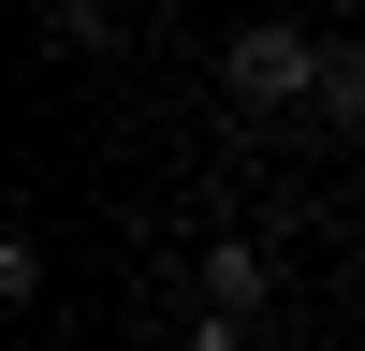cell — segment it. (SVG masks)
Wrapping results in <instances>:
<instances>
[{"label":"cell","instance_id":"cell-1","mask_svg":"<svg viewBox=\"0 0 365 351\" xmlns=\"http://www.w3.org/2000/svg\"><path fill=\"white\" fill-rule=\"evenodd\" d=\"M220 73L234 103H336V44H307V29H234Z\"/></svg>","mask_w":365,"mask_h":351},{"label":"cell","instance_id":"cell-5","mask_svg":"<svg viewBox=\"0 0 365 351\" xmlns=\"http://www.w3.org/2000/svg\"><path fill=\"white\" fill-rule=\"evenodd\" d=\"M336 117H365V58H336Z\"/></svg>","mask_w":365,"mask_h":351},{"label":"cell","instance_id":"cell-3","mask_svg":"<svg viewBox=\"0 0 365 351\" xmlns=\"http://www.w3.org/2000/svg\"><path fill=\"white\" fill-rule=\"evenodd\" d=\"M44 44H58V58H103L117 15H103V0H44Z\"/></svg>","mask_w":365,"mask_h":351},{"label":"cell","instance_id":"cell-2","mask_svg":"<svg viewBox=\"0 0 365 351\" xmlns=\"http://www.w3.org/2000/svg\"><path fill=\"white\" fill-rule=\"evenodd\" d=\"M190 278H205V307H234V322H249L263 292H278V278H263V249H249V234H205V263H190Z\"/></svg>","mask_w":365,"mask_h":351},{"label":"cell","instance_id":"cell-4","mask_svg":"<svg viewBox=\"0 0 365 351\" xmlns=\"http://www.w3.org/2000/svg\"><path fill=\"white\" fill-rule=\"evenodd\" d=\"M175 351H249V322H234V307H190V337H175Z\"/></svg>","mask_w":365,"mask_h":351}]
</instances>
